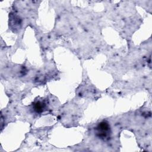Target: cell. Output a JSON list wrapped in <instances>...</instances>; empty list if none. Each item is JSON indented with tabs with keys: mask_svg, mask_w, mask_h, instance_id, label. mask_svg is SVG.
<instances>
[{
	"mask_svg": "<svg viewBox=\"0 0 152 152\" xmlns=\"http://www.w3.org/2000/svg\"><path fill=\"white\" fill-rule=\"evenodd\" d=\"M96 136L102 140H106L110 137L111 128L110 124L106 121H103L99 123L94 128Z\"/></svg>",
	"mask_w": 152,
	"mask_h": 152,
	"instance_id": "cell-1",
	"label": "cell"
},
{
	"mask_svg": "<svg viewBox=\"0 0 152 152\" xmlns=\"http://www.w3.org/2000/svg\"><path fill=\"white\" fill-rule=\"evenodd\" d=\"M45 107V104L44 103H42L41 102H37L35 103L34 105V110L37 112H42L43 111V109Z\"/></svg>",
	"mask_w": 152,
	"mask_h": 152,
	"instance_id": "cell-2",
	"label": "cell"
}]
</instances>
